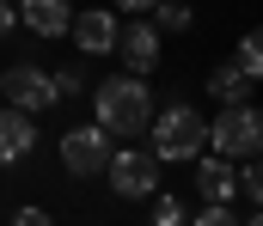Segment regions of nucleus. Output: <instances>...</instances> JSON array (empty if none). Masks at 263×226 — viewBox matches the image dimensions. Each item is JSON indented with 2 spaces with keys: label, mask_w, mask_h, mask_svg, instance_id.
Listing matches in <instances>:
<instances>
[{
  "label": "nucleus",
  "mask_w": 263,
  "mask_h": 226,
  "mask_svg": "<svg viewBox=\"0 0 263 226\" xmlns=\"http://www.w3.org/2000/svg\"><path fill=\"white\" fill-rule=\"evenodd\" d=\"M153 104H159V98H153L147 74H110V79L92 86V122H98L110 141H141Z\"/></svg>",
  "instance_id": "f257e3e1"
},
{
  "label": "nucleus",
  "mask_w": 263,
  "mask_h": 226,
  "mask_svg": "<svg viewBox=\"0 0 263 226\" xmlns=\"http://www.w3.org/2000/svg\"><path fill=\"white\" fill-rule=\"evenodd\" d=\"M147 153L159 165H190L196 153H208V116L190 98H165L147 116Z\"/></svg>",
  "instance_id": "f03ea898"
},
{
  "label": "nucleus",
  "mask_w": 263,
  "mask_h": 226,
  "mask_svg": "<svg viewBox=\"0 0 263 226\" xmlns=\"http://www.w3.org/2000/svg\"><path fill=\"white\" fill-rule=\"evenodd\" d=\"M263 147V110L245 98V104H214L208 116V153L220 159H257Z\"/></svg>",
  "instance_id": "7ed1b4c3"
},
{
  "label": "nucleus",
  "mask_w": 263,
  "mask_h": 226,
  "mask_svg": "<svg viewBox=\"0 0 263 226\" xmlns=\"http://www.w3.org/2000/svg\"><path fill=\"white\" fill-rule=\"evenodd\" d=\"M159 177H165V165L147 147H135V141L110 147V159H104V183H110L117 202H147V196L159 190Z\"/></svg>",
  "instance_id": "20e7f679"
},
{
  "label": "nucleus",
  "mask_w": 263,
  "mask_h": 226,
  "mask_svg": "<svg viewBox=\"0 0 263 226\" xmlns=\"http://www.w3.org/2000/svg\"><path fill=\"white\" fill-rule=\"evenodd\" d=\"M0 104H12V110H25V116H49L62 98H55L43 61H6V68H0Z\"/></svg>",
  "instance_id": "39448f33"
},
{
  "label": "nucleus",
  "mask_w": 263,
  "mask_h": 226,
  "mask_svg": "<svg viewBox=\"0 0 263 226\" xmlns=\"http://www.w3.org/2000/svg\"><path fill=\"white\" fill-rule=\"evenodd\" d=\"M110 135L98 129V122H73V129H62V141H55V153H62V171L73 177V183H86V177H104V159H110Z\"/></svg>",
  "instance_id": "423d86ee"
},
{
  "label": "nucleus",
  "mask_w": 263,
  "mask_h": 226,
  "mask_svg": "<svg viewBox=\"0 0 263 226\" xmlns=\"http://www.w3.org/2000/svg\"><path fill=\"white\" fill-rule=\"evenodd\" d=\"M117 31H123V12H117V6H73L67 37H73V49H80L86 61H104V55L117 49Z\"/></svg>",
  "instance_id": "0eeeda50"
},
{
  "label": "nucleus",
  "mask_w": 263,
  "mask_h": 226,
  "mask_svg": "<svg viewBox=\"0 0 263 226\" xmlns=\"http://www.w3.org/2000/svg\"><path fill=\"white\" fill-rule=\"evenodd\" d=\"M159 43H165V37H159V31L147 25V12H141V18H123L110 55L123 61V74H153V68H159Z\"/></svg>",
  "instance_id": "6e6552de"
},
{
  "label": "nucleus",
  "mask_w": 263,
  "mask_h": 226,
  "mask_svg": "<svg viewBox=\"0 0 263 226\" xmlns=\"http://www.w3.org/2000/svg\"><path fill=\"white\" fill-rule=\"evenodd\" d=\"M12 12H18V31H31V43H55L73 25V0H12Z\"/></svg>",
  "instance_id": "1a4fd4ad"
},
{
  "label": "nucleus",
  "mask_w": 263,
  "mask_h": 226,
  "mask_svg": "<svg viewBox=\"0 0 263 226\" xmlns=\"http://www.w3.org/2000/svg\"><path fill=\"white\" fill-rule=\"evenodd\" d=\"M190 165H196V202H220V208L239 202V171H233V159H220V153H196Z\"/></svg>",
  "instance_id": "9d476101"
},
{
  "label": "nucleus",
  "mask_w": 263,
  "mask_h": 226,
  "mask_svg": "<svg viewBox=\"0 0 263 226\" xmlns=\"http://www.w3.org/2000/svg\"><path fill=\"white\" fill-rule=\"evenodd\" d=\"M31 153H37V116H25V110L0 104V171L25 165Z\"/></svg>",
  "instance_id": "9b49d317"
},
{
  "label": "nucleus",
  "mask_w": 263,
  "mask_h": 226,
  "mask_svg": "<svg viewBox=\"0 0 263 226\" xmlns=\"http://www.w3.org/2000/svg\"><path fill=\"white\" fill-rule=\"evenodd\" d=\"M202 86H208V98H214V104H245V98L257 92V86H251V79L239 74L233 61H214V68H208V79H202Z\"/></svg>",
  "instance_id": "f8f14e48"
},
{
  "label": "nucleus",
  "mask_w": 263,
  "mask_h": 226,
  "mask_svg": "<svg viewBox=\"0 0 263 226\" xmlns=\"http://www.w3.org/2000/svg\"><path fill=\"white\" fill-rule=\"evenodd\" d=\"M147 25H153L159 37H184V31L196 25V6H190V0H153V6H147Z\"/></svg>",
  "instance_id": "ddd939ff"
},
{
  "label": "nucleus",
  "mask_w": 263,
  "mask_h": 226,
  "mask_svg": "<svg viewBox=\"0 0 263 226\" xmlns=\"http://www.w3.org/2000/svg\"><path fill=\"white\" fill-rule=\"evenodd\" d=\"M147 202H153L147 226H184V220H190V202H184V196H165V190H153Z\"/></svg>",
  "instance_id": "4468645a"
},
{
  "label": "nucleus",
  "mask_w": 263,
  "mask_h": 226,
  "mask_svg": "<svg viewBox=\"0 0 263 226\" xmlns=\"http://www.w3.org/2000/svg\"><path fill=\"white\" fill-rule=\"evenodd\" d=\"M233 68L251 79V86L263 79V43H257V31H245V37H239V49H233Z\"/></svg>",
  "instance_id": "2eb2a0df"
},
{
  "label": "nucleus",
  "mask_w": 263,
  "mask_h": 226,
  "mask_svg": "<svg viewBox=\"0 0 263 226\" xmlns=\"http://www.w3.org/2000/svg\"><path fill=\"white\" fill-rule=\"evenodd\" d=\"M49 86H55V98H80L86 92V68L80 61H62V68H49Z\"/></svg>",
  "instance_id": "dca6fc26"
},
{
  "label": "nucleus",
  "mask_w": 263,
  "mask_h": 226,
  "mask_svg": "<svg viewBox=\"0 0 263 226\" xmlns=\"http://www.w3.org/2000/svg\"><path fill=\"white\" fill-rule=\"evenodd\" d=\"M233 171H239V202H245V208H257V196H263L257 165H251V159H233Z\"/></svg>",
  "instance_id": "f3484780"
},
{
  "label": "nucleus",
  "mask_w": 263,
  "mask_h": 226,
  "mask_svg": "<svg viewBox=\"0 0 263 226\" xmlns=\"http://www.w3.org/2000/svg\"><path fill=\"white\" fill-rule=\"evenodd\" d=\"M184 226H239V214H233V208H220V202H202Z\"/></svg>",
  "instance_id": "a211bd4d"
},
{
  "label": "nucleus",
  "mask_w": 263,
  "mask_h": 226,
  "mask_svg": "<svg viewBox=\"0 0 263 226\" xmlns=\"http://www.w3.org/2000/svg\"><path fill=\"white\" fill-rule=\"evenodd\" d=\"M12 226H55V214H49V208H37V202H25V208L12 214Z\"/></svg>",
  "instance_id": "6ab92c4d"
},
{
  "label": "nucleus",
  "mask_w": 263,
  "mask_h": 226,
  "mask_svg": "<svg viewBox=\"0 0 263 226\" xmlns=\"http://www.w3.org/2000/svg\"><path fill=\"white\" fill-rule=\"evenodd\" d=\"M18 37V12H12V0H0V43H12Z\"/></svg>",
  "instance_id": "aec40b11"
},
{
  "label": "nucleus",
  "mask_w": 263,
  "mask_h": 226,
  "mask_svg": "<svg viewBox=\"0 0 263 226\" xmlns=\"http://www.w3.org/2000/svg\"><path fill=\"white\" fill-rule=\"evenodd\" d=\"M104 6H117V12H123V18H141V12H147V6H153V0H104Z\"/></svg>",
  "instance_id": "412c9836"
},
{
  "label": "nucleus",
  "mask_w": 263,
  "mask_h": 226,
  "mask_svg": "<svg viewBox=\"0 0 263 226\" xmlns=\"http://www.w3.org/2000/svg\"><path fill=\"white\" fill-rule=\"evenodd\" d=\"M239 226H257V214H239Z\"/></svg>",
  "instance_id": "4be33fe9"
}]
</instances>
